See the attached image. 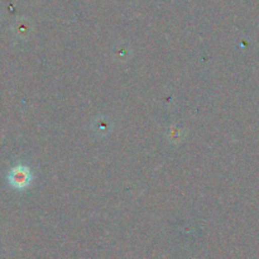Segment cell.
I'll return each instance as SVG.
<instances>
[{"label": "cell", "instance_id": "cell-1", "mask_svg": "<svg viewBox=\"0 0 259 259\" xmlns=\"http://www.w3.org/2000/svg\"><path fill=\"white\" fill-rule=\"evenodd\" d=\"M9 181L17 189H22L25 187L30 181V174L27 168H22V167H18L14 168L9 175Z\"/></svg>", "mask_w": 259, "mask_h": 259}]
</instances>
